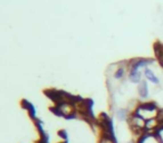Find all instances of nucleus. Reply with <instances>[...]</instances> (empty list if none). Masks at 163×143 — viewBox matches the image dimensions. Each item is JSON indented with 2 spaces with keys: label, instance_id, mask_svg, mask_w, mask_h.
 <instances>
[{
  "label": "nucleus",
  "instance_id": "423d86ee",
  "mask_svg": "<svg viewBox=\"0 0 163 143\" xmlns=\"http://www.w3.org/2000/svg\"><path fill=\"white\" fill-rule=\"evenodd\" d=\"M115 115H116V117H117L120 121H125V120L127 118L126 111H125L124 108H120V110H117V111H116V113H115Z\"/></svg>",
  "mask_w": 163,
  "mask_h": 143
},
{
  "label": "nucleus",
  "instance_id": "6e6552de",
  "mask_svg": "<svg viewBox=\"0 0 163 143\" xmlns=\"http://www.w3.org/2000/svg\"><path fill=\"white\" fill-rule=\"evenodd\" d=\"M58 135L63 139V141H68V133L66 130H62L58 132Z\"/></svg>",
  "mask_w": 163,
  "mask_h": 143
},
{
  "label": "nucleus",
  "instance_id": "20e7f679",
  "mask_svg": "<svg viewBox=\"0 0 163 143\" xmlns=\"http://www.w3.org/2000/svg\"><path fill=\"white\" fill-rule=\"evenodd\" d=\"M144 75H145V77L149 79L150 82H152V83H154V84H159L160 83V80H159V78L156 77L155 75H154V73L149 69V68H146L145 71H144Z\"/></svg>",
  "mask_w": 163,
  "mask_h": 143
},
{
  "label": "nucleus",
  "instance_id": "f03ea898",
  "mask_svg": "<svg viewBox=\"0 0 163 143\" xmlns=\"http://www.w3.org/2000/svg\"><path fill=\"white\" fill-rule=\"evenodd\" d=\"M21 104H23V106H24V107L28 111L29 116L31 117L32 120H36V118H37V111H36V107L31 104L30 102H28V101H26V100H24V101L21 102Z\"/></svg>",
  "mask_w": 163,
  "mask_h": 143
},
{
  "label": "nucleus",
  "instance_id": "39448f33",
  "mask_svg": "<svg viewBox=\"0 0 163 143\" xmlns=\"http://www.w3.org/2000/svg\"><path fill=\"white\" fill-rule=\"evenodd\" d=\"M129 78L133 83H140L141 82V73L138 71H136V69H131Z\"/></svg>",
  "mask_w": 163,
  "mask_h": 143
},
{
  "label": "nucleus",
  "instance_id": "f257e3e1",
  "mask_svg": "<svg viewBox=\"0 0 163 143\" xmlns=\"http://www.w3.org/2000/svg\"><path fill=\"white\" fill-rule=\"evenodd\" d=\"M153 62H154L153 59H134V61H132L131 69H136V71H138V68L145 67V66L152 64Z\"/></svg>",
  "mask_w": 163,
  "mask_h": 143
},
{
  "label": "nucleus",
  "instance_id": "7ed1b4c3",
  "mask_svg": "<svg viewBox=\"0 0 163 143\" xmlns=\"http://www.w3.org/2000/svg\"><path fill=\"white\" fill-rule=\"evenodd\" d=\"M138 94L142 98H146L149 96V87H148V83L145 80L141 82L140 87H138Z\"/></svg>",
  "mask_w": 163,
  "mask_h": 143
},
{
  "label": "nucleus",
  "instance_id": "1a4fd4ad",
  "mask_svg": "<svg viewBox=\"0 0 163 143\" xmlns=\"http://www.w3.org/2000/svg\"><path fill=\"white\" fill-rule=\"evenodd\" d=\"M126 143H134L133 141H129V142H126Z\"/></svg>",
  "mask_w": 163,
  "mask_h": 143
},
{
  "label": "nucleus",
  "instance_id": "0eeeda50",
  "mask_svg": "<svg viewBox=\"0 0 163 143\" xmlns=\"http://www.w3.org/2000/svg\"><path fill=\"white\" fill-rule=\"evenodd\" d=\"M124 73H125V69L123 67H120L119 69H116L115 74H114V77L116 78V79H120V78H122L124 76Z\"/></svg>",
  "mask_w": 163,
  "mask_h": 143
}]
</instances>
